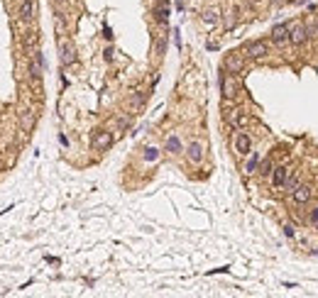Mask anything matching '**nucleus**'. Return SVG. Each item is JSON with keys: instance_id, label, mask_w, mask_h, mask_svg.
<instances>
[{"instance_id": "f257e3e1", "label": "nucleus", "mask_w": 318, "mask_h": 298, "mask_svg": "<svg viewBox=\"0 0 318 298\" xmlns=\"http://www.w3.org/2000/svg\"><path fill=\"white\" fill-rule=\"evenodd\" d=\"M245 56L250 61H262L269 56V42L267 39H252L245 44Z\"/></svg>"}, {"instance_id": "f03ea898", "label": "nucleus", "mask_w": 318, "mask_h": 298, "mask_svg": "<svg viewBox=\"0 0 318 298\" xmlns=\"http://www.w3.org/2000/svg\"><path fill=\"white\" fill-rule=\"evenodd\" d=\"M311 35H313V27L296 22V25H291V27H289V44L299 49V47H303V44L311 39Z\"/></svg>"}, {"instance_id": "7ed1b4c3", "label": "nucleus", "mask_w": 318, "mask_h": 298, "mask_svg": "<svg viewBox=\"0 0 318 298\" xmlns=\"http://www.w3.org/2000/svg\"><path fill=\"white\" fill-rule=\"evenodd\" d=\"M113 144H115V134H113L111 130H103V127H100V130H95L93 134H91V149H93V152H100V154H103V152H108Z\"/></svg>"}, {"instance_id": "20e7f679", "label": "nucleus", "mask_w": 318, "mask_h": 298, "mask_svg": "<svg viewBox=\"0 0 318 298\" xmlns=\"http://www.w3.org/2000/svg\"><path fill=\"white\" fill-rule=\"evenodd\" d=\"M245 66H247V56L245 54H228L223 59V71L230 76L245 74Z\"/></svg>"}, {"instance_id": "39448f33", "label": "nucleus", "mask_w": 318, "mask_h": 298, "mask_svg": "<svg viewBox=\"0 0 318 298\" xmlns=\"http://www.w3.org/2000/svg\"><path fill=\"white\" fill-rule=\"evenodd\" d=\"M225 122H228L230 127H235V130H245L247 122H250V115H247V110H243V108H228V110H225Z\"/></svg>"}, {"instance_id": "423d86ee", "label": "nucleus", "mask_w": 318, "mask_h": 298, "mask_svg": "<svg viewBox=\"0 0 318 298\" xmlns=\"http://www.w3.org/2000/svg\"><path fill=\"white\" fill-rule=\"evenodd\" d=\"M184 154H186V159L191 164H201L203 157H206V147H203L201 139H191L186 144V149H184Z\"/></svg>"}, {"instance_id": "0eeeda50", "label": "nucleus", "mask_w": 318, "mask_h": 298, "mask_svg": "<svg viewBox=\"0 0 318 298\" xmlns=\"http://www.w3.org/2000/svg\"><path fill=\"white\" fill-rule=\"evenodd\" d=\"M35 15H37V3L35 0H22L18 8V20L22 25H32L35 22Z\"/></svg>"}, {"instance_id": "6e6552de", "label": "nucleus", "mask_w": 318, "mask_h": 298, "mask_svg": "<svg viewBox=\"0 0 318 298\" xmlns=\"http://www.w3.org/2000/svg\"><path fill=\"white\" fill-rule=\"evenodd\" d=\"M289 27H291V25H274V27H272V35H269V42H272L274 47L284 49V47L289 44Z\"/></svg>"}, {"instance_id": "1a4fd4ad", "label": "nucleus", "mask_w": 318, "mask_h": 298, "mask_svg": "<svg viewBox=\"0 0 318 298\" xmlns=\"http://www.w3.org/2000/svg\"><path fill=\"white\" fill-rule=\"evenodd\" d=\"M250 152H252V137L247 132L238 130V134H235V154L238 157H247Z\"/></svg>"}, {"instance_id": "9d476101", "label": "nucleus", "mask_w": 318, "mask_h": 298, "mask_svg": "<svg viewBox=\"0 0 318 298\" xmlns=\"http://www.w3.org/2000/svg\"><path fill=\"white\" fill-rule=\"evenodd\" d=\"M291 198H294L296 205L311 203V198H313V186H311V184H299V188L291 193Z\"/></svg>"}, {"instance_id": "9b49d317", "label": "nucleus", "mask_w": 318, "mask_h": 298, "mask_svg": "<svg viewBox=\"0 0 318 298\" xmlns=\"http://www.w3.org/2000/svg\"><path fill=\"white\" fill-rule=\"evenodd\" d=\"M59 59H61V66H71L76 64V49L69 44V42H59Z\"/></svg>"}, {"instance_id": "f8f14e48", "label": "nucleus", "mask_w": 318, "mask_h": 298, "mask_svg": "<svg viewBox=\"0 0 318 298\" xmlns=\"http://www.w3.org/2000/svg\"><path fill=\"white\" fill-rule=\"evenodd\" d=\"M42 74H44V69L39 66L32 56H27V78H30V83L42 86Z\"/></svg>"}, {"instance_id": "ddd939ff", "label": "nucleus", "mask_w": 318, "mask_h": 298, "mask_svg": "<svg viewBox=\"0 0 318 298\" xmlns=\"http://www.w3.org/2000/svg\"><path fill=\"white\" fill-rule=\"evenodd\" d=\"M289 174H291V169L286 167V164H279V167H274V171H272V184H274L277 188H284L286 179H289Z\"/></svg>"}, {"instance_id": "4468645a", "label": "nucleus", "mask_w": 318, "mask_h": 298, "mask_svg": "<svg viewBox=\"0 0 318 298\" xmlns=\"http://www.w3.org/2000/svg\"><path fill=\"white\" fill-rule=\"evenodd\" d=\"M20 127L25 132H30L35 127V110H30V108H25V110H20Z\"/></svg>"}, {"instance_id": "2eb2a0df", "label": "nucleus", "mask_w": 318, "mask_h": 298, "mask_svg": "<svg viewBox=\"0 0 318 298\" xmlns=\"http://www.w3.org/2000/svg\"><path fill=\"white\" fill-rule=\"evenodd\" d=\"M184 144H181V139L176 137V134H169L167 142H164V152H169V154H181L184 152Z\"/></svg>"}, {"instance_id": "dca6fc26", "label": "nucleus", "mask_w": 318, "mask_h": 298, "mask_svg": "<svg viewBox=\"0 0 318 298\" xmlns=\"http://www.w3.org/2000/svg\"><path fill=\"white\" fill-rule=\"evenodd\" d=\"M221 93L223 98H235V81L228 78V74H221Z\"/></svg>"}, {"instance_id": "f3484780", "label": "nucleus", "mask_w": 318, "mask_h": 298, "mask_svg": "<svg viewBox=\"0 0 318 298\" xmlns=\"http://www.w3.org/2000/svg\"><path fill=\"white\" fill-rule=\"evenodd\" d=\"M152 15H154V22H157V25H162V27L169 25V8L167 5H157V8L152 10Z\"/></svg>"}, {"instance_id": "a211bd4d", "label": "nucleus", "mask_w": 318, "mask_h": 298, "mask_svg": "<svg viewBox=\"0 0 318 298\" xmlns=\"http://www.w3.org/2000/svg\"><path fill=\"white\" fill-rule=\"evenodd\" d=\"M201 22H203L206 27H216V25L221 22V13H218L216 8H210V10H203V15H201Z\"/></svg>"}, {"instance_id": "6ab92c4d", "label": "nucleus", "mask_w": 318, "mask_h": 298, "mask_svg": "<svg viewBox=\"0 0 318 298\" xmlns=\"http://www.w3.org/2000/svg\"><path fill=\"white\" fill-rule=\"evenodd\" d=\"M132 122H135V117H132L130 112H128V115L123 112V115L115 117V127H118V132H128L132 127Z\"/></svg>"}, {"instance_id": "aec40b11", "label": "nucleus", "mask_w": 318, "mask_h": 298, "mask_svg": "<svg viewBox=\"0 0 318 298\" xmlns=\"http://www.w3.org/2000/svg\"><path fill=\"white\" fill-rule=\"evenodd\" d=\"M167 44H169L167 35H162V37L154 39V56H157V59H162V56L167 54Z\"/></svg>"}, {"instance_id": "412c9836", "label": "nucleus", "mask_w": 318, "mask_h": 298, "mask_svg": "<svg viewBox=\"0 0 318 298\" xmlns=\"http://www.w3.org/2000/svg\"><path fill=\"white\" fill-rule=\"evenodd\" d=\"M299 184H301L299 171H291V174H289V179H286V184H284V191H286V193H294V191L299 188Z\"/></svg>"}, {"instance_id": "4be33fe9", "label": "nucleus", "mask_w": 318, "mask_h": 298, "mask_svg": "<svg viewBox=\"0 0 318 298\" xmlns=\"http://www.w3.org/2000/svg\"><path fill=\"white\" fill-rule=\"evenodd\" d=\"M260 154L257 152H250V159H247V164H245V174H255L257 171V167H260Z\"/></svg>"}, {"instance_id": "5701e85b", "label": "nucleus", "mask_w": 318, "mask_h": 298, "mask_svg": "<svg viewBox=\"0 0 318 298\" xmlns=\"http://www.w3.org/2000/svg\"><path fill=\"white\" fill-rule=\"evenodd\" d=\"M147 103V93H142V91H137V93L130 95V108L132 110H140L142 105Z\"/></svg>"}, {"instance_id": "b1692460", "label": "nucleus", "mask_w": 318, "mask_h": 298, "mask_svg": "<svg viewBox=\"0 0 318 298\" xmlns=\"http://www.w3.org/2000/svg\"><path fill=\"white\" fill-rule=\"evenodd\" d=\"M272 171H274V164H272L269 159H262V162H260V167H257V174L267 179V176H272Z\"/></svg>"}, {"instance_id": "393cba45", "label": "nucleus", "mask_w": 318, "mask_h": 298, "mask_svg": "<svg viewBox=\"0 0 318 298\" xmlns=\"http://www.w3.org/2000/svg\"><path fill=\"white\" fill-rule=\"evenodd\" d=\"M145 152H147V154H145V159H147V162H154V159L159 157V154H157V149H145Z\"/></svg>"}, {"instance_id": "a878e982", "label": "nucleus", "mask_w": 318, "mask_h": 298, "mask_svg": "<svg viewBox=\"0 0 318 298\" xmlns=\"http://www.w3.org/2000/svg\"><path fill=\"white\" fill-rule=\"evenodd\" d=\"M308 220H311V223H313V225L318 223V205H313V210L308 213Z\"/></svg>"}, {"instance_id": "bb28decb", "label": "nucleus", "mask_w": 318, "mask_h": 298, "mask_svg": "<svg viewBox=\"0 0 318 298\" xmlns=\"http://www.w3.org/2000/svg\"><path fill=\"white\" fill-rule=\"evenodd\" d=\"M284 235H286V237H294V235H296L294 225H284Z\"/></svg>"}, {"instance_id": "cd10ccee", "label": "nucleus", "mask_w": 318, "mask_h": 298, "mask_svg": "<svg viewBox=\"0 0 318 298\" xmlns=\"http://www.w3.org/2000/svg\"><path fill=\"white\" fill-rule=\"evenodd\" d=\"M103 54H105V61H113V54H115V52H113V47H108Z\"/></svg>"}, {"instance_id": "c85d7f7f", "label": "nucleus", "mask_w": 318, "mask_h": 298, "mask_svg": "<svg viewBox=\"0 0 318 298\" xmlns=\"http://www.w3.org/2000/svg\"><path fill=\"white\" fill-rule=\"evenodd\" d=\"M313 35L318 37V20H316V25H313Z\"/></svg>"}, {"instance_id": "c756f323", "label": "nucleus", "mask_w": 318, "mask_h": 298, "mask_svg": "<svg viewBox=\"0 0 318 298\" xmlns=\"http://www.w3.org/2000/svg\"><path fill=\"white\" fill-rule=\"evenodd\" d=\"M272 3H274V5H281V3H284V0H272Z\"/></svg>"}, {"instance_id": "7c9ffc66", "label": "nucleus", "mask_w": 318, "mask_h": 298, "mask_svg": "<svg viewBox=\"0 0 318 298\" xmlns=\"http://www.w3.org/2000/svg\"><path fill=\"white\" fill-rule=\"evenodd\" d=\"M311 257H318V249H313V252H311Z\"/></svg>"}, {"instance_id": "2f4dec72", "label": "nucleus", "mask_w": 318, "mask_h": 298, "mask_svg": "<svg viewBox=\"0 0 318 298\" xmlns=\"http://www.w3.org/2000/svg\"><path fill=\"white\" fill-rule=\"evenodd\" d=\"M296 3H299V5H303V3H308V0H296Z\"/></svg>"}, {"instance_id": "473e14b6", "label": "nucleus", "mask_w": 318, "mask_h": 298, "mask_svg": "<svg viewBox=\"0 0 318 298\" xmlns=\"http://www.w3.org/2000/svg\"><path fill=\"white\" fill-rule=\"evenodd\" d=\"M316 232H318V223H316Z\"/></svg>"}, {"instance_id": "72a5a7b5", "label": "nucleus", "mask_w": 318, "mask_h": 298, "mask_svg": "<svg viewBox=\"0 0 318 298\" xmlns=\"http://www.w3.org/2000/svg\"><path fill=\"white\" fill-rule=\"evenodd\" d=\"M255 3H260V0H255Z\"/></svg>"}]
</instances>
